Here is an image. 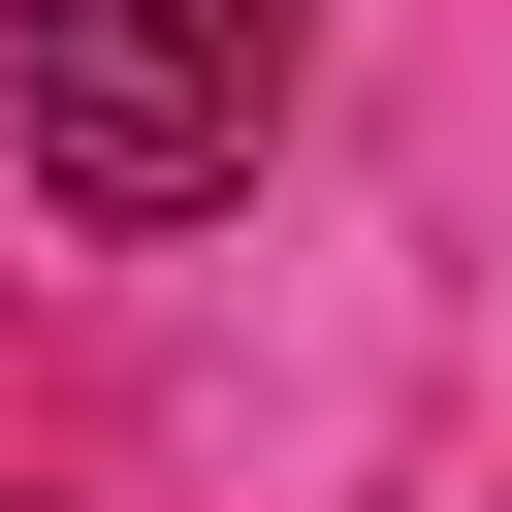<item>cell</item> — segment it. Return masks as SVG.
I'll return each mask as SVG.
<instances>
[{"label":"cell","instance_id":"6da1fadb","mask_svg":"<svg viewBox=\"0 0 512 512\" xmlns=\"http://www.w3.org/2000/svg\"><path fill=\"white\" fill-rule=\"evenodd\" d=\"M288 64H320V0H32V192L64 224H192V192H256Z\"/></svg>","mask_w":512,"mask_h":512}]
</instances>
